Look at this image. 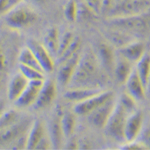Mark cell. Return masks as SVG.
I'll list each match as a JSON object with an SVG mask.
<instances>
[{
    "label": "cell",
    "mask_w": 150,
    "mask_h": 150,
    "mask_svg": "<svg viewBox=\"0 0 150 150\" xmlns=\"http://www.w3.org/2000/svg\"><path fill=\"white\" fill-rule=\"evenodd\" d=\"M101 66L94 50L86 49L80 54L76 70L69 85L71 87H101Z\"/></svg>",
    "instance_id": "obj_1"
},
{
    "label": "cell",
    "mask_w": 150,
    "mask_h": 150,
    "mask_svg": "<svg viewBox=\"0 0 150 150\" xmlns=\"http://www.w3.org/2000/svg\"><path fill=\"white\" fill-rule=\"evenodd\" d=\"M37 13L21 1L4 16L6 25L14 30H22L32 26L37 20Z\"/></svg>",
    "instance_id": "obj_2"
},
{
    "label": "cell",
    "mask_w": 150,
    "mask_h": 150,
    "mask_svg": "<svg viewBox=\"0 0 150 150\" xmlns=\"http://www.w3.org/2000/svg\"><path fill=\"white\" fill-rule=\"evenodd\" d=\"M130 113L132 112L126 109L116 98L113 111L107 123H106L105 127H104L108 136H110L111 138L116 140V141L124 142L125 122H126V119Z\"/></svg>",
    "instance_id": "obj_3"
},
{
    "label": "cell",
    "mask_w": 150,
    "mask_h": 150,
    "mask_svg": "<svg viewBox=\"0 0 150 150\" xmlns=\"http://www.w3.org/2000/svg\"><path fill=\"white\" fill-rule=\"evenodd\" d=\"M112 26L114 28L121 29L127 32L141 33L150 30V12L149 10L141 14L126 17L111 18Z\"/></svg>",
    "instance_id": "obj_4"
},
{
    "label": "cell",
    "mask_w": 150,
    "mask_h": 150,
    "mask_svg": "<svg viewBox=\"0 0 150 150\" xmlns=\"http://www.w3.org/2000/svg\"><path fill=\"white\" fill-rule=\"evenodd\" d=\"M150 9V2L147 0H116L115 5L108 18H119L141 14Z\"/></svg>",
    "instance_id": "obj_5"
},
{
    "label": "cell",
    "mask_w": 150,
    "mask_h": 150,
    "mask_svg": "<svg viewBox=\"0 0 150 150\" xmlns=\"http://www.w3.org/2000/svg\"><path fill=\"white\" fill-rule=\"evenodd\" d=\"M32 121L33 120H28V118L21 117L13 125L0 130V147L9 148L18 138L27 134Z\"/></svg>",
    "instance_id": "obj_6"
},
{
    "label": "cell",
    "mask_w": 150,
    "mask_h": 150,
    "mask_svg": "<svg viewBox=\"0 0 150 150\" xmlns=\"http://www.w3.org/2000/svg\"><path fill=\"white\" fill-rule=\"evenodd\" d=\"M115 96V94L110 90H102L95 95L91 96V97L85 99L80 102L75 103L73 111L76 115L79 116H87L89 113H91L93 110L102 105L104 102L108 100V99L112 98Z\"/></svg>",
    "instance_id": "obj_7"
},
{
    "label": "cell",
    "mask_w": 150,
    "mask_h": 150,
    "mask_svg": "<svg viewBox=\"0 0 150 150\" xmlns=\"http://www.w3.org/2000/svg\"><path fill=\"white\" fill-rule=\"evenodd\" d=\"M27 46L33 52L44 73H50L55 69L54 58L51 53L47 50V48L43 45L42 42L31 39L27 42Z\"/></svg>",
    "instance_id": "obj_8"
},
{
    "label": "cell",
    "mask_w": 150,
    "mask_h": 150,
    "mask_svg": "<svg viewBox=\"0 0 150 150\" xmlns=\"http://www.w3.org/2000/svg\"><path fill=\"white\" fill-rule=\"evenodd\" d=\"M80 52L75 53L74 55L70 56L66 59L60 61L59 68L57 71V84L61 87L68 86L72 80V77L76 70L77 64H78L79 58H80Z\"/></svg>",
    "instance_id": "obj_9"
},
{
    "label": "cell",
    "mask_w": 150,
    "mask_h": 150,
    "mask_svg": "<svg viewBox=\"0 0 150 150\" xmlns=\"http://www.w3.org/2000/svg\"><path fill=\"white\" fill-rule=\"evenodd\" d=\"M116 97L113 96L112 98L108 99L106 102H104L102 105L93 110L91 113L87 115L88 121L92 126L96 128H104L109 119L111 113L113 111V108L115 106Z\"/></svg>",
    "instance_id": "obj_10"
},
{
    "label": "cell",
    "mask_w": 150,
    "mask_h": 150,
    "mask_svg": "<svg viewBox=\"0 0 150 150\" xmlns=\"http://www.w3.org/2000/svg\"><path fill=\"white\" fill-rule=\"evenodd\" d=\"M43 80H34V81H28L27 86L25 87L24 91L19 97L14 101V105L18 109H24V108L32 107L37 100L38 94L42 87Z\"/></svg>",
    "instance_id": "obj_11"
},
{
    "label": "cell",
    "mask_w": 150,
    "mask_h": 150,
    "mask_svg": "<svg viewBox=\"0 0 150 150\" xmlns=\"http://www.w3.org/2000/svg\"><path fill=\"white\" fill-rule=\"evenodd\" d=\"M57 95V82L52 79H44L37 100L33 107L36 110L45 109L53 103Z\"/></svg>",
    "instance_id": "obj_12"
},
{
    "label": "cell",
    "mask_w": 150,
    "mask_h": 150,
    "mask_svg": "<svg viewBox=\"0 0 150 150\" xmlns=\"http://www.w3.org/2000/svg\"><path fill=\"white\" fill-rule=\"evenodd\" d=\"M62 113H63V110L61 109V107L57 106L52 115L51 120H50L49 126L47 127L48 135H49L50 141H51L52 148L54 149L60 148L61 145L63 144V140L65 138L61 127Z\"/></svg>",
    "instance_id": "obj_13"
},
{
    "label": "cell",
    "mask_w": 150,
    "mask_h": 150,
    "mask_svg": "<svg viewBox=\"0 0 150 150\" xmlns=\"http://www.w3.org/2000/svg\"><path fill=\"white\" fill-rule=\"evenodd\" d=\"M144 125V115L141 111L135 110L128 115L124 127V141H132L138 138Z\"/></svg>",
    "instance_id": "obj_14"
},
{
    "label": "cell",
    "mask_w": 150,
    "mask_h": 150,
    "mask_svg": "<svg viewBox=\"0 0 150 150\" xmlns=\"http://www.w3.org/2000/svg\"><path fill=\"white\" fill-rule=\"evenodd\" d=\"M95 53L102 68L105 71L113 73V68H114L116 57H117L114 46L107 42H100L98 44L97 51Z\"/></svg>",
    "instance_id": "obj_15"
},
{
    "label": "cell",
    "mask_w": 150,
    "mask_h": 150,
    "mask_svg": "<svg viewBox=\"0 0 150 150\" xmlns=\"http://www.w3.org/2000/svg\"><path fill=\"white\" fill-rule=\"evenodd\" d=\"M48 136L47 127L45 123L41 120H33L32 124L27 133V143H26V149L32 150L35 149L36 146L40 143L41 140Z\"/></svg>",
    "instance_id": "obj_16"
},
{
    "label": "cell",
    "mask_w": 150,
    "mask_h": 150,
    "mask_svg": "<svg viewBox=\"0 0 150 150\" xmlns=\"http://www.w3.org/2000/svg\"><path fill=\"white\" fill-rule=\"evenodd\" d=\"M125 86H126V92H128L130 95L136 101L144 100L146 97V87L139 75L137 74L135 68L133 69L131 74L129 75L128 79L125 82Z\"/></svg>",
    "instance_id": "obj_17"
},
{
    "label": "cell",
    "mask_w": 150,
    "mask_h": 150,
    "mask_svg": "<svg viewBox=\"0 0 150 150\" xmlns=\"http://www.w3.org/2000/svg\"><path fill=\"white\" fill-rule=\"evenodd\" d=\"M102 89L101 87H88V86H81V87H71L70 89L64 93V98L70 102H80L85 99L91 97L99 92H101Z\"/></svg>",
    "instance_id": "obj_18"
},
{
    "label": "cell",
    "mask_w": 150,
    "mask_h": 150,
    "mask_svg": "<svg viewBox=\"0 0 150 150\" xmlns=\"http://www.w3.org/2000/svg\"><path fill=\"white\" fill-rule=\"evenodd\" d=\"M145 46L142 42L137 40H132L131 42L127 43L126 45L120 47L118 49V54L127 59L133 64H136V62L144 55Z\"/></svg>",
    "instance_id": "obj_19"
},
{
    "label": "cell",
    "mask_w": 150,
    "mask_h": 150,
    "mask_svg": "<svg viewBox=\"0 0 150 150\" xmlns=\"http://www.w3.org/2000/svg\"><path fill=\"white\" fill-rule=\"evenodd\" d=\"M27 84V78H25L19 71L12 75L10 80H9L8 86H7V96H8L9 100L14 102L22 94Z\"/></svg>",
    "instance_id": "obj_20"
},
{
    "label": "cell",
    "mask_w": 150,
    "mask_h": 150,
    "mask_svg": "<svg viewBox=\"0 0 150 150\" xmlns=\"http://www.w3.org/2000/svg\"><path fill=\"white\" fill-rule=\"evenodd\" d=\"M133 69H134V64L118 54V56L116 57L114 68H113V74L116 78V81L120 84H125Z\"/></svg>",
    "instance_id": "obj_21"
},
{
    "label": "cell",
    "mask_w": 150,
    "mask_h": 150,
    "mask_svg": "<svg viewBox=\"0 0 150 150\" xmlns=\"http://www.w3.org/2000/svg\"><path fill=\"white\" fill-rule=\"evenodd\" d=\"M60 32L56 27H50L46 30L43 39V45L47 48V50L52 54V56H56L59 46Z\"/></svg>",
    "instance_id": "obj_22"
},
{
    "label": "cell",
    "mask_w": 150,
    "mask_h": 150,
    "mask_svg": "<svg viewBox=\"0 0 150 150\" xmlns=\"http://www.w3.org/2000/svg\"><path fill=\"white\" fill-rule=\"evenodd\" d=\"M133 39V36L130 35L129 32L121 29L114 28V30H112L109 33V41L110 44L113 45L114 47L119 49L120 47L126 45L127 43L131 42Z\"/></svg>",
    "instance_id": "obj_23"
},
{
    "label": "cell",
    "mask_w": 150,
    "mask_h": 150,
    "mask_svg": "<svg viewBox=\"0 0 150 150\" xmlns=\"http://www.w3.org/2000/svg\"><path fill=\"white\" fill-rule=\"evenodd\" d=\"M76 126V114L71 111H64L61 115V127L64 137L68 138L72 136Z\"/></svg>",
    "instance_id": "obj_24"
},
{
    "label": "cell",
    "mask_w": 150,
    "mask_h": 150,
    "mask_svg": "<svg viewBox=\"0 0 150 150\" xmlns=\"http://www.w3.org/2000/svg\"><path fill=\"white\" fill-rule=\"evenodd\" d=\"M134 68L146 87L147 80H148L150 75V54L145 52L143 56L134 65Z\"/></svg>",
    "instance_id": "obj_25"
},
{
    "label": "cell",
    "mask_w": 150,
    "mask_h": 150,
    "mask_svg": "<svg viewBox=\"0 0 150 150\" xmlns=\"http://www.w3.org/2000/svg\"><path fill=\"white\" fill-rule=\"evenodd\" d=\"M18 60H19V64H21V65H25V66L33 67V68L42 70L39 62L37 61V59H36V57L34 56L33 52L31 51L30 48H29L27 45L20 50L19 55H18Z\"/></svg>",
    "instance_id": "obj_26"
},
{
    "label": "cell",
    "mask_w": 150,
    "mask_h": 150,
    "mask_svg": "<svg viewBox=\"0 0 150 150\" xmlns=\"http://www.w3.org/2000/svg\"><path fill=\"white\" fill-rule=\"evenodd\" d=\"M19 72L23 75L28 81L34 80H43L44 78V72L42 70L33 68V67L25 66V65L19 64Z\"/></svg>",
    "instance_id": "obj_27"
},
{
    "label": "cell",
    "mask_w": 150,
    "mask_h": 150,
    "mask_svg": "<svg viewBox=\"0 0 150 150\" xmlns=\"http://www.w3.org/2000/svg\"><path fill=\"white\" fill-rule=\"evenodd\" d=\"M21 118V116L19 115V113L16 110H5L2 116L0 117V130L4 129V128L11 126L14 123H16L19 119Z\"/></svg>",
    "instance_id": "obj_28"
},
{
    "label": "cell",
    "mask_w": 150,
    "mask_h": 150,
    "mask_svg": "<svg viewBox=\"0 0 150 150\" xmlns=\"http://www.w3.org/2000/svg\"><path fill=\"white\" fill-rule=\"evenodd\" d=\"M64 16L69 22H75L78 19V2L68 0L64 6Z\"/></svg>",
    "instance_id": "obj_29"
},
{
    "label": "cell",
    "mask_w": 150,
    "mask_h": 150,
    "mask_svg": "<svg viewBox=\"0 0 150 150\" xmlns=\"http://www.w3.org/2000/svg\"><path fill=\"white\" fill-rule=\"evenodd\" d=\"M75 37V35L71 31H65L64 33L60 34V38H59V46H58V51H57V55L56 57L59 58L62 54L65 52V50L69 47V45L71 44V42L73 41Z\"/></svg>",
    "instance_id": "obj_30"
},
{
    "label": "cell",
    "mask_w": 150,
    "mask_h": 150,
    "mask_svg": "<svg viewBox=\"0 0 150 150\" xmlns=\"http://www.w3.org/2000/svg\"><path fill=\"white\" fill-rule=\"evenodd\" d=\"M80 49H81V39L79 37H77V36H75L73 41L71 42V44L69 45V47L65 50V52L61 55V56L58 58V61L60 62V61H62V60H64V59H66V58L74 55L75 53L80 52Z\"/></svg>",
    "instance_id": "obj_31"
},
{
    "label": "cell",
    "mask_w": 150,
    "mask_h": 150,
    "mask_svg": "<svg viewBox=\"0 0 150 150\" xmlns=\"http://www.w3.org/2000/svg\"><path fill=\"white\" fill-rule=\"evenodd\" d=\"M23 0H0V16H5L9 11Z\"/></svg>",
    "instance_id": "obj_32"
},
{
    "label": "cell",
    "mask_w": 150,
    "mask_h": 150,
    "mask_svg": "<svg viewBox=\"0 0 150 150\" xmlns=\"http://www.w3.org/2000/svg\"><path fill=\"white\" fill-rule=\"evenodd\" d=\"M137 139H139L146 146L147 149H150V124H145L144 123L143 128H142Z\"/></svg>",
    "instance_id": "obj_33"
},
{
    "label": "cell",
    "mask_w": 150,
    "mask_h": 150,
    "mask_svg": "<svg viewBox=\"0 0 150 150\" xmlns=\"http://www.w3.org/2000/svg\"><path fill=\"white\" fill-rule=\"evenodd\" d=\"M120 148L121 149H130V150H147L146 146L140 141L139 139H135L132 141H124Z\"/></svg>",
    "instance_id": "obj_34"
},
{
    "label": "cell",
    "mask_w": 150,
    "mask_h": 150,
    "mask_svg": "<svg viewBox=\"0 0 150 150\" xmlns=\"http://www.w3.org/2000/svg\"><path fill=\"white\" fill-rule=\"evenodd\" d=\"M101 1L102 0H84V3L95 15L101 14Z\"/></svg>",
    "instance_id": "obj_35"
},
{
    "label": "cell",
    "mask_w": 150,
    "mask_h": 150,
    "mask_svg": "<svg viewBox=\"0 0 150 150\" xmlns=\"http://www.w3.org/2000/svg\"><path fill=\"white\" fill-rule=\"evenodd\" d=\"M115 1L116 0H102L101 1V14L108 17L115 5Z\"/></svg>",
    "instance_id": "obj_36"
},
{
    "label": "cell",
    "mask_w": 150,
    "mask_h": 150,
    "mask_svg": "<svg viewBox=\"0 0 150 150\" xmlns=\"http://www.w3.org/2000/svg\"><path fill=\"white\" fill-rule=\"evenodd\" d=\"M7 66V57L4 47L0 41V72H3Z\"/></svg>",
    "instance_id": "obj_37"
},
{
    "label": "cell",
    "mask_w": 150,
    "mask_h": 150,
    "mask_svg": "<svg viewBox=\"0 0 150 150\" xmlns=\"http://www.w3.org/2000/svg\"><path fill=\"white\" fill-rule=\"evenodd\" d=\"M66 144H65V148L66 149H79V142L75 137L72 135L67 138Z\"/></svg>",
    "instance_id": "obj_38"
},
{
    "label": "cell",
    "mask_w": 150,
    "mask_h": 150,
    "mask_svg": "<svg viewBox=\"0 0 150 150\" xmlns=\"http://www.w3.org/2000/svg\"><path fill=\"white\" fill-rule=\"evenodd\" d=\"M4 111H5V103L0 100V117H1L2 114L4 113Z\"/></svg>",
    "instance_id": "obj_39"
},
{
    "label": "cell",
    "mask_w": 150,
    "mask_h": 150,
    "mask_svg": "<svg viewBox=\"0 0 150 150\" xmlns=\"http://www.w3.org/2000/svg\"><path fill=\"white\" fill-rule=\"evenodd\" d=\"M146 95L150 96V75H149V78L146 83Z\"/></svg>",
    "instance_id": "obj_40"
},
{
    "label": "cell",
    "mask_w": 150,
    "mask_h": 150,
    "mask_svg": "<svg viewBox=\"0 0 150 150\" xmlns=\"http://www.w3.org/2000/svg\"><path fill=\"white\" fill-rule=\"evenodd\" d=\"M3 81H4V76L2 74V72H0V90H1L2 85H3Z\"/></svg>",
    "instance_id": "obj_41"
},
{
    "label": "cell",
    "mask_w": 150,
    "mask_h": 150,
    "mask_svg": "<svg viewBox=\"0 0 150 150\" xmlns=\"http://www.w3.org/2000/svg\"><path fill=\"white\" fill-rule=\"evenodd\" d=\"M34 3H37V4H41V3H43V2L45 1V0H32Z\"/></svg>",
    "instance_id": "obj_42"
}]
</instances>
